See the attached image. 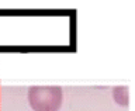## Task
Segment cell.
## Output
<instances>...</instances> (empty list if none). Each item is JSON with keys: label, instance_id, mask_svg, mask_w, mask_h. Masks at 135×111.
Returning <instances> with one entry per match:
<instances>
[{"label": "cell", "instance_id": "obj_2", "mask_svg": "<svg viewBox=\"0 0 135 111\" xmlns=\"http://www.w3.org/2000/svg\"><path fill=\"white\" fill-rule=\"evenodd\" d=\"M113 99L117 104L122 105V107L128 105V103H129V100H128V87L120 86V87L113 89Z\"/></svg>", "mask_w": 135, "mask_h": 111}, {"label": "cell", "instance_id": "obj_1", "mask_svg": "<svg viewBox=\"0 0 135 111\" xmlns=\"http://www.w3.org/2000/svg\"><path fill=\"white\" fill-rule=\"evenodd\" d=\"M28 103L34 111H59L63 90L59 86H32L28 89Z\"/></svg>", "mask_w": 135, "mask_h": 111}]
</instances>
